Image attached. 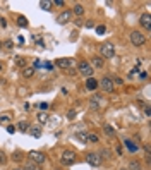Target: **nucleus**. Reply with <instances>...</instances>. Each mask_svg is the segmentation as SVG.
Here are the masks:
<instances>
[{
    "label": "nucleus",
    "instance_id": "obj_1",
    "mask_svg": "<svg viewBox=\"0 0 151 170\" xmlns=\"http://www.w3.org/2000/svg\"><path fill=\"white\" fill-rule=\"evenodd\" d=\"M100 52H101V59H113L115 57V47L112 43H103L100 47Z\"/></svg>",
    "mask_w": 151,
    "mask_h": 170
},
{
    "label": "nucleus",
    "instance_id": "obj_2",
    "mask_svg": "<svg viewBox=\"0 0 151 170\" xmlns=\"http://www.w3.org/2000/svg\"><path fill=\"white\" fill-rule=\"evenodd\" d=\"M77 70H79V74H81V76H86V79L93 77V67H91L89 62H79Z\"/></svg>",
    "mask_w": 151,
    "mask_h": 170
},
{
    "label": "nucleus",
    "instance_id": "obj_3",
    "mask_svg": "<svg viewBox=\"0 0 151 170\" xmlns=\"http://www.w3.org/2000/svg\"><path fill=\"white\" fill-rule=\"evenodd\" d=\"M144 41H146V36L142 35L141 31H132L130 33V43L134 47H141V45H144Z\"/></svg>",
    "mask_w": 151,
    "mask_h": 170
},
{
    "label": "nucleus",
    "instance_id": "obj_4",
    "mask_svg": "<svg viewBox=\"0 0 151 170\" xmlns=\"http://www.w3.org/2000/svg\"><path fill=\"white\" fill-rule=\"evenodd\" d=\"M60 161H62V165H72L76 161V153L70 151V149H65L60 157Z\"/></svg>",
    "mask_w": 151,
    "mask_h": 170
},
{
    "label": "nucleus",
    "instance_id": "obj_5",
    "mask_svg": "<svg viewBox=\"0 0 151 170\" xmlns=\"http://www.w3.org/2000/svg\"><path fill=\"white\" fill-rule=\"evenodd\" d=\"M86 161L89 163L91 167H100L103 160H101V157H100L98 153H88V155H86Z\"/></svg>",
    "mask_w": 151,
    "mask_h": 170
},
{
    "label": "nucleus",
    "instance_id": "obj_6",
    "mask_svg": "<svg viewBox=\"0 0 151 170\" xmlns=\"http://www.w3.org/2000/svg\"><path fill=\"white\" fill-rule=\"evenodd\" d=\"M100 88H101L103 91L110 93V91L113 89V81H112V77H108V76L101 77V81H100Z\"/></svg>",
    "mask_w": 151,
    "mask_h": 170
},
{
    "label": "nucleus",
    "instance_id": "obj_7",
    "mask_svg": "<svg viewBox=\"0 0 151 170\" xmlns=\"http://www.w3.org/2000/svg\"><path fill=\"white\" fill-rule=\"evenodd\" d=\"M29 160L33 161V163H36V165H41V163H45V155L40 151H29Z\"/></svg>",
    "mask_w": 151,
    "mask_h": 170
},
{
    "label": "nucleus",
    "instance_id": "obj_8",
    "mask_svg": "<svg viewBox=\"0 0 151 170\" xmlns=\"http://www.w3.org/2000/svg\"><path fill=\"white\" fill-rule=\"evenodd\" d=\"M70 17H72V12H70V10H64L62 14L57 16V24L64 26V24H67V22L70 21Z\"/></svg>",
    "mask_w": 151,
    "mask_h": 170
},
{
    "label": "nucleus",
    "instance_id": "obj_9",
    "mask_svg": "<svg viewBox=\"0 0 151 170\" xmlns=\"http://www.w3.org/2000/svg\"><path fill=\"white\" fill-rule=\"evenodd\" d=\"M72 64H74V60H72V59H67V57H64V59H57V60H55V66L62 67V69H70Z\"/></svg>",
    "mask_w": 151,
    "mask_h": 170
},
{
    "label": "nucleus",
    "instance_id": "obj_10",
    "mask_svg": "<svg viewBox=\"0 0 151 170\" xmlns=\"http://www.w3.org/2000/svg\"><path fill=\"white\" fill-rule=\"evenodd\" d=\"M139 22H141V26L142 28H146L148 31H151V16L148 12H144L141 16V19H139Z\"/></svg>",
    "mask_w": 151,
    "mask_h": 170
},
{
    "label": "nucleus",
    "instance_id": "obj_11",
    "mask_svg": "<svg viewBox=\"0 0 151 170\" xmlns=\"http://www.w3.org/2000/svg\"><path fill=\"white\" fill-rule=\"evenodd\" d=\"M96 88H98V81H96L95 77H88V79H86V89H89V91H95Z\"/></svg>",
    "mask_w": 151,
    "mask_h": 170
},
{
    "label": "nucleus",
    "instance_id": "obj_12",
    "mask_svg": "<svg viewBox=\"0 0 151 170\" xmlns=\"http://www.w3.org/2000/svg\"><path fill=\"white\" fill-rule=\"evenodd\" d=\"M91 62H93V66H95L96 69H101V67L105 66L103 59H101V57H98V55H96V57H93V60H91ZM93 66H91V67H93Z\"/></svg>",
    "mask_w": 151,
    "mask_h": 170
},
{
    "label": "nucleus",
    "instance_id": "obj_13",
    "mask_svg": "<svg viewBox=\"0 0 151 170\" xmlns=\"http://www.w3.org/2000/svg\"><path fill=\"white\" fill-rule=\"evenodd\" d=\"M89 108L91 110H98L100 108V98L98 96H93V98L89 100Z\"/></svg>",
    "mask_w": 151,
    "mask_h": 170
},
{
    "label": "nucleus",
    "instance_id": "obj_14",
    "mask_svg": "<svg viewBox=\"0 0 151 170\" xmlns=\"http://www.w3.org/2000/svg\"><path fill=\"white\" fill-rule=\"evenodd\" d=\"M72 14H76V16H82L84 14V5L82 4H76L72 9Z\"/></svg>",
    "mask_w": 151,
    "mask_h": 170
},
{
    "label": "nucleus",
    "instance_id": "obj_15",
    "mask_svg": "<svg viewBox=\"0 0 151 170\" xmlns=\"http://www.w3.org/2000/svg\"><path fill=\"white\" fill-rule=\"evenodd\" d=\"M125 146H127V149H129L130 153H136L139 149V146H136V144H134L132 141H129V139H125Z\"/></svg>",
    "mask_w": 151,
    "mask_h": 170
},
{
    "label": "nucleus",
    "instance_id": "obj_16",
    "mask_svg": "<svg viewBox=\"0 0 151 170\" xmlns=\"http://www.w3.org/2000/svg\"><path fill=\"white\" fill-rule=\"evenodd\" d=\"M22 76L24 77H33L35 76V67H26V69L22 70Z\"/></svg>",
    "mask_w": 151,
    "mask_h": 170
},
{
    "label": "nucleus",
    "instance_id": "obj_17",
    "mask_svg": "<svg viewBox=\"0 0 151 170\" xmlns=\"http://www.w3.org/2000/svg\"><path fill=\"white\" fill-rule=\"evenodd\" d=\"M22 170H38V165L33 163L31 160H28L26 163H24V168H22Z\"/></svg>",
    "mask_w": 151,
    "mask_h": 170
},
{
    "label": "nucleus",
    "instance_id": "obj_18",
    "mask_svg": "<svg viewBox=\"0 0 151 170\" xmlns=\"http://www.w3.org/2000/svg\"><path fill=\"white\" fill-rule=\"evenodd\" d=\"M52 2H48V0H41V2H40V7H41V9L43 10H50L52 9Z\"/></svg>",
    "mask_w": 151,
    "mask_h": 170
},
{
    "label": "nucleus",
    "instance_id": "obj_19",
    "mask_svg": "<svg viewBox=\"0 0 151 170\" xmlns=\"http://www.w3.org/2000/svg\"><path fill=\"white\" fill-rule=\"evenodd\" d=\"M127 170H141V163H139L138 160H132L129 163V168H127Z\"/></svg>",
    "mask_w": 151,
    "mask_h": 170
},
{
    "label": "nucleus",
    "instance_id": "obj_20",
    "mask_svg": "<svg viewBox=\"0 0 151 170\" xmlns=\"http://www.w3.org/2000/svg\"><path fill=\"white\" fill-rule=\"evenodd\" d=\"M103 131H105V134H107V136H115V129H113L110 124H107V126L103 127Z\"/></svg>",
    "mask_w": 151,
    "mask_h": 170
},
{
    "label": "nucleus",
    "instance_id": "obj_21",
    "mask_svg": "<svg viewBox=\"0 0 151 170\" xmlns=\"http://www.w3.org/2000/svg\"><path fill=\"white\" fill-rule=\"evenodd\" d=\"M17 129H19V131H22V132H26L28 129H29V124H28L26 120H22V122L17 124Z\"/></svg>",
    "mask_w": 151,
    "mask_h": 170
},
{
    "label": "nucleus",
    "instance_id": "obj_22",
    "mask_svg": "<svg viewBox=\"0 0 151 170\" xmlns=\"http://www.w3.org/2000/svg\"><path fill=\"white\" fill-rule=\"evenodd\" d=\"M76 138H77L79 141H82V143H88V134L86 132H81V131L76 132Z\"/></svg>",
    "mask_w": 151,
    "mask_h": 170
},
{
    "label": "nucleus",
    "instance_id": "obj_23",
    "mask_svg": "<svg viewBox=\"0 0 151 170\" xmlns=\"http://www.w3.org/2000/svg\"><path fill=\"white\" fill-rule=\"evenodd\" d=\"M98 155L101 157V160H103V158H105V160H108V158H112V153L108 151V149H101V151H100Z\"/></svg>",
    "mask_w": 151,
    "mask_h": 170
},
{
    "label": "nucleus",
    "instance_id": "obj_24",
    "mask_svg": "<svg viewBox=\"0 0 151 170\" xmlns=\"http://www.w3.org/2000/svg\"><path fill=\"white\" fill-rule=\"evenodd\" d=\"M17 24L21 28H28V21H26V17H24V16H19L17 17Z\"/></svg>",
    "mask_w": 151,
    "mask_h": 170
},
{
    "label": "nucleus",
    "instance_id": "obj_25",
    "mask_svg": "<svg viewBox=\"0 0 151 170\" xmlns=\"http://www.w3.org/2000/svg\"><path fill=\"white\" fill-rule=\"evenodd\" d=\"M22 157H24V155H22V151H14V155H12V160H16V161H21L22 160Z\"/></svg>",
    "mask_w": 151,
    "mask_h": 170
},
{
    "label": "nucleus",
    "instance_id": "obj_26",
    "mask_svg": "<svg viewBox=\"0 0 151 170\" xmlns=\"http://www.w3.org/2000/svg\"><path fill=\"white\" fill-rule=\"evenodd\" d=\"M38 120H40V122H47V120H48V115H47V113H45V112H41V113H38Z\"/></svg>",
    "mask_w": 151,
    "mask_h": 170
},
{
    "label": "nucleus",
    "instance_id": "obj_27",
    "mask_svg": "<svg viewBox=\"0 0 151 170\" xmlns=\"http://www.w3.org/2000/svg\"><path fill=\"white\" fill-rule=\"evenodd\" d=\"M5 163H7V155L0 149V165H5Z\"/></svg>",
    "mask_w": 151,
    "mask_h": 170
},
{
    "label": "nucleus",
    "instance_id": "obj_28",
    "mask_svg": "<svg viewBox=\"0 0 151 170\" xmlns=\"http://www.w3.org/2000/svg\"><path fill=\"white\" fill-rule=\"evenodd\" d=\"M14 62H16V66L22 67V66H24V62H26V60H24V57H16V60H14Z\"/></svg>",
    "mask_w": 151,
    "mask_h": 170
},
{
    "label": "nucleus",
    "instance_id": "obj_29",
    "mask_svg": "<svg viewBox=\"0 0 151 170\" xmlns=\"http://www.w3.org/2000/svg\"><path fill=\"white\" fill-rule=\"evenodd\" d=\"M98 134H88V141H91V143H98Z\"/></svg>",
    "mask_w": 151,
    "mask_h": 170
},
{
    "label": "nucleus",
    "instance_id": "obj_30",
    "mask_svg": "<svg viewBox=\"0 0 151 170\" xmlns=\"http://www.w3.org/2000/svg\"><path fill=\"white\" fill-rule=\"evenodd\" d=\"M31 134L35 136V138H40V136H41V132H40V127H33V129H31Z\"/></svg>",
    "mask_w": 151,
    "mask_h": 170
},
{
    "label": "nucleus",
    "instance_id": "obj_31",
    "mask_svg": "<svg viewBox=\"0 0 151 170\" xmlns=\"http://www.w3.org/2000/svg\"><path fill=\"white\" fill-rule=\"evenodd\" d=\"M105 31H107V28H105V26H96V33H98V35H103Z\"/></svg>",
    "mask_w": 151,
    "mask_h": 170
},
{
    "label": "nucleus",
    "instance_id": "obj_32",
    "mask_svg": "<svg viewBox=\"0 0 151 170\" xmlns=\"http://www.w3.org/2000/svg\"><path fill=\"white\" fill-rule=\"evenodd\" d=\"M2 47H5V48H7V50H12L14 43H12V41H10V40H9V41H5V43H4V45H2Z\"/></svg>",
    "mask_w": 151,
    "mask_h": 170
},
{
    "label": "nucleus",
    "instance_id": "obj_33",
    "mask_svg": "<svg viewBox=\"0 0 151 170\" xmlns=\"http://www.w3.org/2000/svg\"><path fill=\"white\" fill-rule=\"evenodd\" d=\"M9 122V115H0V124H7Z\"/></svg>",
    "mask_w": 151,
    "mask_h": 170
},
{
    "label": "nucleus",
    "instance_id": "obj_34",
    "mask_svg": "<svg viewBox=\"0 0 151 170\" xmlns=\"http://www.w3.org/2000/svg\"><path fill=\"white\" fill-rule=\"evenodd\" d=\"M53 5H57V7H62V5H65L64 0H55V2H52Z\"/></svg>",
    "mask_w": 151,
    "mask_h": 170
},
{
    "label": "nucleus",
    "instance_id": "obj_35",
    "mask_svg": "<svg viewBox=\"0 0 151 170\" xmlns=\"http://www.w3.org/2000/svg\"><path fill=\"white\" fill-rule=\"evenodd\" d=\"M7 131H9L10 134H14V132H16V127H14V126H9V127H7Z\"/></svg>",
    "mask_w": 151,
    "mask_h": 170
},
{
    "label": "nucleus",
    "instance_id": "obj_36",
    "mask_svg": "<svg viewBox=\"0 0 151 170\" xmlns=\"http://www.w3.org/2000/svg\"><path fill=\"white\" fill-rule=\"evenodd\" d=\"M40 108H41V110H47V108H48V103H40Z\"/></svg>",
    "mask_w": 151,
    "mask_h": 170
},
{
    "label": "nucleus",
    "instance_id": "obj_37",
    "mask_svg": "<svg viewBox=\"0 0 151 170\" xmlns=\"http://www.w3.org/2000/svg\"><path fill=\"white\" fill-rule=\"evenodd\" d=\"M67 117H69V119H74V117H76V112H74V110H72V112H69V113H67Z\"/></svg>",
    "mask_w": 151,
    "mask_h": 170
},
{
    "label": "nucleus",
    "instance_id": "obj_38",
    "mask_svg": "<svg viewBox=\"0 0 151 170\" xmlns=\"http://www.w3.org/2000/svg\"><path fill=\"white\" fill-rule=\"evenodd\" d=\"M0 24H2V28H5V26H7V21H5L4 17H2V19H0Z\"/></svg>",
    "mask_w": 151,
    "mask_h": 170
},
{
    "label": "nucleus",
    "instance_id": "obj_39",
    "mask_svg": "<svg viewBox=\"0 0 151 170\" xmlns=\"http://www.w3.org/2000/svg\"><path fill=\"white\" fill-rule=\"evenodd\" d=\"M113 83H117V84H122V79L120 77H115V79H112Z\"/></svg>",
    "mask_w": 151,
    "mask_h": 170
},
{
    "label": "nucleus",
    "instance_id": "obj_40",
    "mask_svg": "<svg viewBox=\"0 0 151 170\" xmlns=\"http://www.w3.org/2000/svg\"><path fill=\"white\" fill-rule=\"evenodd\" d=\"M93 26H95V24H93V21H88L86 22V28H93Z\"/></svg>",
    "mask_w": 151,
    "mask_h": 170
},
{
    "label": "nucleus",
    "instance_id": "obj_41",
    "mask_svg": "<svg viewBox=\"0 0 151 170\" xmlns=\"http://www.w3.org/2000/svg\"><path fill=\"white\" fill-rule=\"evenodd\" d=\"M141 79H146L148 77V72H141V76H139Z\"/></svg>",
    "mask_w": 151,
    "mask_h": 170
},
{
    "label": "nucleus",
    "instance_id": "obj_42",
    "mask_svg": "<svg viewBox=\"0 0 151 170\" xmlns=\"http://www.w3.org/2000/svg\"><path fill=\"white\" fill-rule=\"evenodd\" d=\"M4 70V64H2V60H0V72Z\"/></svg>",
    "mask_w": 151,
    "mask_h": 170
},
{
    "label": "nucleus",
    "instance_id": "obj_43",
    "mask_svg": "<svg viewBox=\"0 0 151 170\" xmlns=\"http://www.w3.org/2000/svg\"><path fill=\"white\" fill-rule=\"evenodd\" d=\"M0 50H2V41H0Z\"/></svg>",
    "mask_w": 151,
    "mask_h": 170
},
{
    "label": "nucleus",
    "instance_id": "obj_44",
    "mask_svg": "<svg viewBox=\"0 0 151 170\" xmlns=\"http://www.w3.org/2000/svg\"><path fill=\"white\" fill-rule=\"evenodd\" d=\"M12 170H22V168H12Z\"/></svg>",
    "mask_w": 151,
    "mask_h": 170
},
{
    "label": "nucleus",
    "instance_id": "obj_45",
    "mask_svg": "<svg viewBox=\"0 0 151 170\" xmlns=\"http://www.w3.org/2000/svg\"><path fill=\"white\" fill-rule=\"evenodd\" d=\"M122 170H127V168H122Z\"/></svg>",
    "mask_w": 151,
    "mask_h": 170
}]
</instances>
